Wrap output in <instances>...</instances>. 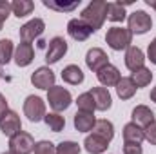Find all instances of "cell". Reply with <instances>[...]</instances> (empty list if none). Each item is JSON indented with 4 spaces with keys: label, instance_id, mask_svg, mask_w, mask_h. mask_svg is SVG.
Returning <instances> with one entry per match:
<instances>
[{
    "label": "cell",
    "instance_id": "cell-1",
    "mask_svg": "<svg viewBox=\"0 0 156 154\" xmlns=\"http://www.w3.org/2000/svg\"><path fill=\"white\" fill-rule=\"evenodd\" d=\"M107 7H109V2L93 0V2H89L87 7L82 11L80 18L93 29V33H96V31L104 26L105 18H107Z\"/></svg>",
    "mask_w": 156,
    "mask_h": 154
},
{
    "label": "cell",
    "instance_id": "cell-2",
    "mask_svg": "<svg viewBox=\"0 0 156 154\" xmlns=\"http://www.w3.org/2000/svg\"><path fill=\"white\" fill-rule=\"evenodd\" d=\"M105 42L107 45L113 49V51H122V49H129L131 47V42H133V33L127 29V27H111L105 35Z\"/></svg>",
    "mask_w": 156,
    "mask_h": 154
},
{
    "label": "cell",
    "instance_id": "cell-3",
    "mask_svg": "<svg viewBox=\"0 0 156 154\" xmlns=\"http://www.w3.org/2000/svg\"><path fill=\"white\" fill-rule=\"evenodd\" d=\"M47 102H49V107L55 113H62L73 103V96H71V93L66 87L55 85V87H51L47 91Z\"/></svg>",
    "mask_w": 156,
    "mask_h": 154
},
{
    "label": "cell",
    "instance_id": "cell-4",
    "mask_svg": "<svg viewBox=\"0 0 156 154\" xmlns=\"http://www.w3.org/2000/svg\"><path fill=\"white\" fill-rule=\"evenodd\" d=\"M151 27H153L151 15H147L142 9H136L127 16V29L133 35H145Z\"/></svg>",
    "mask_w": 156,
    "mask_h": 154
},
{
    "label": "cell",
    "instance_id": "cell-5",
    "mask_svg": "<svg viewBox=\"0 0 156 154\" xmlns=\"http://www.w3.org/2000/svg\"><path fill=\"white\" fill-rule=\"evenodd\" d=\"M24 114L27 116V120L33 121V123L44 120L45 114H47L45 113V102L40 96H35V94L27 96L26 102H24Z\"/></svg>",
    "mask_w": 156,
    "mask_h": 154
},
{
    "label": "cell",
    "instance_id": "cell-6",
    "mask_svg": "<svg viewBox=\"0 0 156 154\" xmlns=\"http://www.w3.org/2000/svg\"><path fill=\"white\" fill-rule=\"evenodd\" d=\"M9 151L15 154H31L35 151V140L29 132L20 131L9 138Z\"/></svg>",
    "mask_w": 156,
    "mask_h": 154
},
{
    "label": "cell",
    "instance_id": "cell-7",
    "mask_svg": "<svg viewBox=\"0 0 156 154\" xmlns=\"http://www.w3.org/2000/svg\"><path fill=\"white\" fill-rule=\"evenodd\" d=\"M66 53H67V42L62 37H55V38L49 40V47H47V53H45V62L47 64H56L66 56Z\"/></svg>",
    "mask_w": 156,
    "mask_h": 154
},
{
    "label": "cell",
    "instance_id": "cell-8",
    "mask_svg": "<svg viewBox=\"0 0 156 154\" xmlns=\"http://www.w3.org/2000/svg\"><path fill=\"white\" fill-rule=\"evenodd\" d=\"M44 29H45L44 20H42V18H33V20L26 22V24L20 27V38H22V42L31 44L33 40H37V38L42 37Z\"/></svg>",
    "mask_w": 156,
    "mask_h": 154
},
{
    "label": "cell",
    "instance_id": "cell-9",
    "mask_svg": "<svg viewBox=\"0 0 156 154\" xmlns=\"http://www.w3.org/2000/svg\"><path fill=\"white\" fill-rule=\"evenodd\" d=\"M0 131H2V134L7 136V138H11V136H15L16 132H20V131H22L20 116L16 114L15 111L9 109L5 114L0 118Z\"/></svg>",
    "mask_w": 156,
    "mask_h": 154
},
{
    "label": "cell",
    "instance_id": "cell-10",
    "mask_svg": "<svg viewBox=\"0 0 156 154\" xmlns=\"http://www.w3.org/2000/svg\"><path fill=\"white\" fill-rule=\"evenodd\" d=\"M55 73L49 69V67H38L33 75H31V83L37 87V89H42V91H49L51 87H55Z\"/></svg>",
    "mask_w": 156,
    "mask_h": 154
},
{
    "label": "cell",
    "instance_id": "cell-11",
    "mask_svg": "<svg viewBox=\"0 0 156 154\" xmlns=\"http://www.w3.org/2000/svg\"><path fill=\"white\" fill-rule=\"evenodd\" d=\"M67 35L76 42H85L93 35V29L82 20V18H71L67 22Z\"/></svg>",
    "mask_w": 156,
    "mask_h": 154
},
{
    "label": "cell",
    "instance_id": "cell-12",
    "mask_svg": "<svg viewBox=\"0 0 156 154\" xmlns=\"http://www.w3.org/2000/svg\"><path fill=\"white\" fill-rule=\"evenodd\" d=\"M107 64H109V56L105 54L104 49L93 47V49L87 51V54H85V65H87L91 71L98 73V71H100L102 67H105Z\"/></svg>",
    "mask_w": 156,
    "mask_h": 154
},
{
    "label": "cell",
    "instance_id": "cell-13",
    "mask_svg": "<svg viewBox=\"0 0 156 154\" xmlns=\"http://www.w3.org/2000/svg\"><path fill=\"white\" fill-rule=\"evenodd\" d=\"M96 78L102 83V87H116L118 82L122 80V75H120L118 67H115L113 64H107L105 67H102L96 73Z\"/></svg>",
    "mask_w": 156,
    "mask_h": 154
},
{
    "label": "cell",
    "instance_id": "cell-14",
    "mask_svg": "<svg viewBox=\"0 0 156 154\" xmlns=\"http://www.w3.org/2000/svg\"><path fill=\"white\" fill-rule=\"evenodd\" d=\"M144 64H145V54H144V51H142L140 47H136V45H131V47L125 51V67L133 73V71H136V69L145 67Z\"/></svg>",
    "mask_w": 156,
    "mask_h": 154
},
{
    "label": "cell",
    "instance_id": "cell-15",
    "mask_svg": "<svg viewBox=\"0 0 156 154\" xmlns=\"http://www.w3.org/2000/svg\"><path fill=\"white\" fill-rule=\"evenodd\" d=\"M15 64L18 65V67H27L31 62H33V58H35V49H33V45L31 44H27V42H22V44H18L16 45V49H15Z\"/></svg>",
    "mask_w": 156,
    "mask_h": 154
},
{
    "label": "cell",
    "instance_id": "cell-16",
    "mask_svg": "<svg viewBox=\"0 0 156 154\" xmlns=\"http://www.w3.org/2000/svg\"><path fill=\"white\" fill-rule=\"evenodd\" d=\"M131 118H133V123H136L138 127H142V129H145V127H149L154 120V113L147 107V105H136L134 109H133V113H131Z\"/></svg>",
    "mask_w": 156,
    "mask_h": 154
},
{
    "label": "cell",
    "instance_id": "cell-17",
    "mask_svg": "<svg viewBox=\"0 0 156 154\" xmlns=\"http://www.w3.org/2000/svg\"><path fill=\"white\" fill-rule=\"evenodd\" d=\"M94 98V105H96V111H107L111 109L113 105V98H111V93L107 87H93L89 91Z\"/></svg>",
    "mask_w": 156,
    "mask_h": 154
},
{
    "label": "cell",
    "instance_id": "cell-18",
    "mask_svg": "<svg viewBox=\"0 0 156 154\" xmlns=\"http://www.w3.org/2000/svg\"><path fill=\"white\" fill-rule=\"evenodd\" d=\"M83 147H85V151L89 154H104L107 151V147H109V142L91 132V134L83 140Z\"/></svg>",
    "mask_w": 156,
    "mask_h": 154
},
{
    "label": "cell",
    "instance_id": "cell-19",
    "mask_svg": "<svg viewBox=\"0 0 156 154\" xmlns=\"http://www.w3.org/2000/svg\"><path fill=\"white\" fill-rule=\"evenodd\" d=\"M75 129L78 132H89L93 131L94 123H96V118H94V113H85V111H78L75 114Z\"/></svg>",
    "mask_w": 156,
    "mask_h": 154
},
{
    "label": "cell",
    "instance_id": "cell-20",
    "mask_svg": "<svg viewBox=\"0 0 156 154\" xmlns=\"http://www.w3.org/2000/svg\"><path fill=\"white\" fill-rule=\"evenodd\" d=\"M144 140H145V132L136 123L129 121L123 127V143H142Z\"/></svg>",
    "mask_w": 156,
    "mask_h": 154
},
{
    "label": "cell",
    "instance_id": "cell-21",
    "mask_svg": "<svg viewBox=\"0 0 156 154\" xmlns=\"http://www.w3.org/2000/svg\"><path fill=\"white\" fill-rule=\"evenodd\" d=\"M83 71L75 65V64H71V65H66L64 67V71H62V80L66 82V83H69V85H80L82 82H83Z\"/></svg>",
    "mask_w": 156,
    "mask_h": 154
},
{
    "label": "cell",
    "instance_id": "cell-22",
    "mask_svg": "<svg viewBox=\"0 0 156 154\" xmlns=\"http://www.w3.org/2000/svg\"><path fill=\"white\" fill-rule=\"evenodd\" d=\"M93 134H96L111 143V140L115 138V125L109 120H96V123L93 127Z\"/></svg>",
    "mask_w": 156,
    "mask_h": 154
},
{
    "label": "cell",
    "instance_id": "cell-23",
    "mask_svg": "<svg viewBox=\"0 0 156 154\" xmlns=\"http://www.w3.org/2000/svg\"><path fill=\"white\" fill-rule=\"evenodd\" d=\"M136 93V85L133 83L131 76H122V80L116 85V94L120 100H131Z\"/></svg>",
    "mask_w": 156,
    "mask_h": 154
},
{
    "label": "cell",
    "instance_id": "cell-24",
    "mask_svg": "<svg viewBox=\"0 0 156 154\" xmlns=\"http://www.w3.org/2000/svg\"><path fill=\"white\" fill-rule=\"evenodd\" d=\"M131 2H109V7H107V20L111 22H123L127 13H125V5H129Z\"/></svg>",
    "mask_w": 156,
    "mask_h": 154
},
{
    "label": "cell",
    "instance_id": "cell-25",
    "mask_svg": "<svg viewBox=\"0 0 156 154\" xmlns=\"http://www.w3.org/2000/svg\"><path fill=\"white\" fill-rule=\"evenodd\" d=\"M131 80H133V83L136 85V89L147 87V85L151 83V80H153V73H151V69L142 67V69H136V71L131 73Z\"/></svg>",
    "mask_w": 156,
    "mask_h": 154
},
{
    "label": "cell",
    "instance_id": "cell-26",
    "mask_svg": "<svg viewBox=\"0 0 156 154\" xmlns=\"http://www.w3.org/2000/svg\"><path fill=\"white\" fill-rule=\"evenodd\" d=\"M11 7H13V15L15 16L24 18V16H27V15L33 13L35 4L31 0H15V2H11Z\"/></svg>",
    "mask_w": 156,
    "mask_h": 154
},
{
    "label": "cell",
    "instance_id": "cell-27",
    "mask_svg": "<svg viewBox=\"0 0 156 154\" xmlns=\"http://www.w3.org/2000/svg\"><path fill=\"white\" fill-rule=\"evenodd\" d=\"M13 56H15V45H13V42L9 38H2L0 40V67L7 65Z\"/></svg>",
    "mask_w": 156,
    "mask_h": 154
},
{
    "label": "cell",
    "instance_id": "cell-28",
    "mask_svg": "<svg viewBox=\"0 0 156 154\" xmlns=\"http://www.w3.org/2000/svg\"><path fill=\"white\" fill-rule=\"evenodd\" d=\"M44 121H45V125H47L53 132H60V131H64V127H66V118L60 114V113H47L45 118H44Z\"/></svg>",
    "mask_w": 156,
    "mask_h": 154
},
{
    "label": "cell",
    "instance_id": "cell-29",
    "mask_svg": "<svg viewBox=\"0 0 156 154\" xmlns=\"http://www.w3.org/2000/svg\"><path fill=\"white\" fill-rule=\"evenodd\" d=\"M75 103L78 105V111H85V113H94V111H96L94 98H93V94H91L89 91H87V93H82L76 98Z\"/></svg>",
    "mask_w": 156,
    "mask_h": 154
},
{
    "label": "cell",
    "instance_id": "cell-30",
    "mask_svg": "<svg viewBox=\"0 0 156 154\" xmlns=\"http://www.w3.org/2000/svg\"><path fill=\"white\" fill-rule=\"evenodd\" d=\"M44 5L53 9V11H58V13H71L80 5V0L69 2V4H60V2H55V0H44Z\"/></svg>",
    "mask_w": 156,
    "mask_h": 154
},
{
    "label": "cell",
    "instance_id": "cell-31",
    "mask_svg": "<svg viewBox=\"0 0 156 154\" xmlns=\"http://www.w3.org/2000/svg\"><path fill=\"white\" fill-rule=\"evenodd\" d=\"M56 154H80V145L76 142H62L56 145Z\"/></svg>",
    "mask_w": 156,
    "mask_h": 154
},
{
    "label": "cell",
    "instance_id": "cell-32",
    "mask_svg": "<svg viewBox=\"0 0 156 154\" xmlns=\"http://www.w3.org/2000/svg\"><path fill=\"white\" fill-rule=\"evenodd\" d=\"M33 154H56V147L51 143V142H47V140H42L38 143H35V151Z\"/></svg>",
    "mask_w": 156,
    "mask_h": 154
},
{
    "label": "cell",
    "instance_id": "cell-33",
    "mask_svg": "<svg viewBox=\"0 0 156 154\" xmlns=\"http://www.w3.org/2000/svg\"><path fill=\"white\" fill-rule=\"evenodd\" d=\"M144 132H145V140H147L151 145H156V121H153L149 127H145Z\"/></svg>",
    "mask_w": 156,
    "mask_h": 154
},
{
    "label": "cell",
    "instance_id": "cell-34",
    "mask_svg": "<svg viewBox=\"0 0 156 154\" xmlns=\"http://www.w3.org/2000/svg\"><path fill=\"white\" fill-rule=\"evenodd\" d=\"M123 154H144L140 143H123Z\"/></svg>",
    "mask_w": 156,
    "mask_h": 154
},
{
    "label": "cell",
    "instance_id": "cell-35",
    "mask_svg": "<svg viewBox=\"0 0 156 154\" xmlns=\"http://www.w3.org/2000/svg\"><path fill=\"white\" fill-rule=\"evenodd\" d=\"M13 13V7H11V2L7 0H0V18L7 20V16Z\"/></svg>",
    "mask_w": 156,
    "mask_h": 154
},
{
    "label": "cell",
    "instance_id": "cell-36",
    "mask_svg": "<svg viewBox=\"0 0 156 154\" xmlns=\"http://www.w3.org/2000/svg\"><path fill=\"white\" fill-rule=\"evenodd\" d=\"M147 58L156 65V37L153 38V42H151L149 47H147Z\"/></svg>",
    "mask_w": 156,
    "mask_h": 154
},
{
    "label": "cell",
    "instance_id": "cell-37",
    "mask_svg": "<svg viewBox=\"0 0 156 154\" xmlns=\"http://www.w3.org/2000/svg\"><path fill=\"white\" fill-rule=\"evenodd\" d=\"M7 111H9V109H7V100H5L4 94H0V118L5 114Z\"/></svg>",
    "mask_w": 156,
    "mask_h": 154
},
{
    "label": "cell",
    "instance_id": "cell-38",
    "mask_svg": "<svg viewBox=\"0 0 156 154\" xmlns=\"http://www.w3.org/2000/svg\"><path fill=\"white\" fill-rule=\"evenodd\" d=\"M151 100L156 103V87H153V91H151Z\"/></svg>",
    "mask_w": 156,
    "mask_h": 154
},
{
    "label": "cell",
    "instance_id": "cell-39",
    "mask_svg": "<svg viewBox=\"0 0 156 154\" xmlns=\"http://www.w3.org/2000/svg\"><path fill=\"white\" fill-rule=\"evenodd\" d=\"M147 5H151V7L156 11V0H147Z\"/></svg>",
    "mask_w": 156,
    "mask_h": 154
},
{
    "label": "cell",
    "instance_id": "cell-40",
    "mask_svg": "<svg viewBox=\"0 0 156 154\" xmlns=\"http://www.w3.org/2000/svg\"><path fill=\"white\" fill-rule=\"evenodd\" d=\"M4 22H5V20H4V18H0V31H2V26H4Z\"/></svg>",
    "mask_w": 156,
    "mask_h": 154
},
{
    "label": "cell",
    "instance_id": "cell-41",
    "mask_svg": "<svg viewBox=\"0 0 156 154\" xmlns=\"http://www.w3.org/2000/svg\"><path fill=\"white\" fill-rule=\"evenodd\" d=\"M4 78V71H2V67H0V80Z\"/></svg>",
    "mask_w": 156,
    "mask_h": 154
},
{
    "label": "cell",
    "instance_id": "cell-42",
    "mask_svg": "<svg viewBox=\"0 0 156 154\" xmlns=\"http://www.w3.org/2000/svg\"><path fill=\"white\" fill-rule=\"evenodd\" d=\"M2 154H15L13 151H7V152H2Z\"/></svg>",
    "mask_w": 156,
    "mask_h": 154
}]
</instances>
